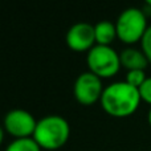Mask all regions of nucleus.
Segmentation results:
<instances>
[{
    "instance_id": "nucleus-5",
    "label": "nucleus",
    "mask_w": 151,
    "mask_h": 151,
    "mask_svg": "<svg viewBox=\"0 0 151 151\" xmlns=\"http://www.w3.org/2000/svg\"><path fill=\"white\" fill-rule=\"evenodd\" d=\"M102 80L93 74L91 72H83L76 78L73 86V93L78 104L83 106H90L96 102L101 101L104 93Z\"/></svg>"
},
{
    "instance_id": "nucleus-13",
    "label": "nucleus",
    "mask_w": 151,
    "mask_h": 151,
    "mask_svg": "<svg viewBox=\"0 0 151 151\" xmlns=\"http://www.w3.org/2000/svg\"><path fill=\"white\" fill-rule=\"evenodd\" d=\"M141 94V99L151 106V77H147L145 83L138 89Z\"/></svg>"
},
{
    "instance_id": "nucleus-12",
    "label": "nucleus",
    "mask_w": 151,
    "mask_h": 151,
    "mask_svg": "<svg viewBox=\"0 0 151 151\" xmlns=\"http://www.w3.org/2000/svg\"><path fill=\"white\" fill-rule=\"evenodd\" d=\"M141 50L145 53L146 58L151 64V25L147 28L146 33L143 35V37L141 40Z\"/></svg>"
},
{
    "instance_id": "nucleus-6",
    "label": "nucleus",
    "mask_w": 151,
    "mask_h": 151,
    "mask_svg": "<svg viewBox=\"0 0 151 151\" xmlns=\"http://www.w3.org/2000/svg\"><path fill=\"white\" fill-rule=\"evenodd\" d=\"M37 121L29 111L24 109L9 110L4 115L3 127L5 133H8L15 139L20 138H32L36 129Z\"/></svg>"
},
{
    "instance_id": "nucleus-7",
    "label": "nucleus",
    "mask_w": 151,
    "mask_h": 151,
    "mask_svg": "<svg viewBox=\"0 0 151 151\" xmlns=\"http://www.w3.org/2000/svg\"><path fill=\"white\" fill-rule=\"evenodd\" d=\"M66 45L74 52H89L96 45L94 25L89 23H76L66 32Z\"/></svg>"
},
{
    "instance_id": "nucleus-10",
    "label": "nucleus",
    "mask_w": 151,
    "mask_h": 151,
    "mask_svg": "<svg viewBox=\"0 0 151 151\" xmlns=\"http://www.w3.org/2000/svg\"><path fill=\"white\" fill-rule=\"evenodd\" d=\"M4 151H41V147L33 138H20L13 139Z\"/></svg>"
},
{
    "instance_id": "nucleus-8",
    "label": "nucleus",
    "mask_w": 151,
    "mask_h": 151,
    "mask_svg": "<svg viewBox=\"0 0 151 151\" xmlns=\"http://www.w3.org/2000/svg\"><path fill=\"white\" fill-rule=\"evenodd\" d=\"M121 58V65L126 69V70H145L149 65V60L146 58L145 53L141 49L129 47L125 48L122 52L119 53Z\"/></svg>"
},
{
    "instance_id": "nucleus-4",
    "label": "nucleus",
    "mask_w": 151,
    "mask_h": 151,
    "mask_svg": "<svg viewBox=\"0 0 151 151\" xmlns=\"http://www.w3.org/2000/svg\"><path fill=\"white\" fill-rule=\"evenodd\" d=\"M86 64L89 72L96 74L97 77L111 78L119 72L121 65L119 53L111 47L94 45L86 55Z\"/></svg>"
},
{
    "instance_id": "nucleus-3",
    "label": "nucleus",
    "mask_w": 151,
    "mask_h": 151,
    "mask_svg": "<svg viewBox=\"0 0 151 151\" xmlns=\"http://www.w3.org/2000/svg\"><path fill=\"white\" fill-rule=\"evenodd\" d=\"M118 40L126 45H134L141 42L147 28V16L143 9L135 7L126 8L121 12L115 21Z\"/></svg>"
},
{
    "instance_id": "nucleus-14",
    "label": "nucleus",
    "mask_w": 151,
    "mask_h": 151,
    "mask_svg": "<svg viewBox=\"0 0 151 151\" xmlns=\"http://www.w3.org/2000/svg\"><path fill=\"white\" fill-rule=\"evenodd\" d=\"M4 134H5V130L3 126H0V146H1L3 141H4Z\"/></svg>"
},
{
    "instance_id": "nucleus-1",
    "label": "nucleus",
    "mask_w": 151,
    "mask_h": 151,
    "mask_svg": "<svg viewBox=\"0 0 151 151\" xmlns=\"http://www.w3.org/2000/svg\"><path fill=\"white\" fill-rule=\"evenodd\" d=\"M101 106L105 113L115 118H126L133 115L141 105V94L134 86L125 81H117L104 89Z\"/></svg>"
},
{
    "instance_id": "nucleus-2",
    "label": "nucleus",
    "mask_w": 151,
    "mask_h": 151,
    "mask_svg": "<svg viewBox=\"0 0 151 151\" xmlns=\"http://www.w3.org/2000/svg\"><path fill=\"white\" fill-rule=\"evenodd\" d=\"M70 135V126L61 115H45L37 121L32 138L39 143L41 150L55 151L68 142Z\"/></svg>"
},
{
    "instance_id": "nucleus-11",
    "label": "nucleus",
    "mask_w": 151,
    "mask_h": 151,
    "mask_svg": "<svg viewBox=\"0 0 151 151\" xmlns=\"http://www.w3.org/2000/svg\"><path fill=\"white\" fill-rule=\"evenodd\" d=\"M146 80H147V76L145 70H129L126 73L125 82H127L129 85L134 86V88L139 89L145 83Z\"/></svg>"
},
{
    "instance_id": "nucleus-9",
    "label": "nucleus",
    "mask_w": 151,
    "mask_h": 151,
    "mask_svg": "<svg viewBox=\"0 0 151 151\" xmlns=\"http://www.w3.org/2000/svg\"><path fill=\"white\" fill-rule=\"evenodd\" d=\"M94 35H96V45H104V47H111L117 36V28L115 23L109 20H102L94 25Z\"/></svg>"
},
{
    "instance_id": "nucleus-15",
    "label": "nucleus",
    "mask_w": 151,
    "mask_h": 151,
    "mask_svg": "<svg viewBox=\"0 0 151 151\" xmlns=\"http://www.w3.org/2000/svg\"><path fill=\"white\" fill-rule=\"evenodd\" d=\"M147 121H149V125H150V127H151V107H150V110H149V114H147Z\"/></svg>"
},
{
    "instance_id": "nucleus-16",
    "label": "nucleus",
    "mask_w": 151,
    "mask_h": 151,
    "mask_svg": "<svg viewBox=\"0 0 151 151\" xmlns=\"http://www.w3.org/2000/svg\"><path fill=\"white\" fill-rule=\"evenodd\" d=\"M146 5H149V7L151 8V0H147V1H146Z\"/></svg>"
}]
</instances>
